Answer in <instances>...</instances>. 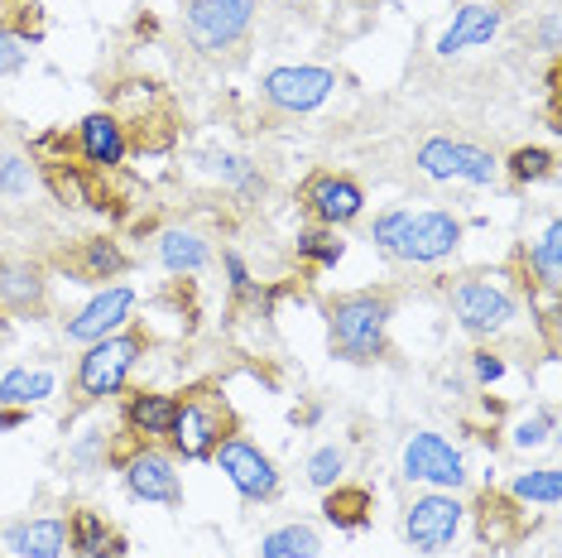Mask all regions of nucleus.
I'll return each instance as SVG.
<instances>
[{"mask_svg":"<svg viewBox=\"0 0 562 558\" xmlns=\"http://www.w3.org/2000/svg\"><path fill=\"white\" fill-rule=\"evenodd\" d=\"M236 434V414H232V400L216 395V390H188L178 395V414H173V428H169V453L183 462H207L216 453V443Z\"/></svg>","mask_w":562,"mask_h":558,"instance_id":"7ed1b4c3","label":"nucleus"},{"mask_svg":"<svg viewBox=\"0 0 562 558\" xmlns=\"http://www.w3.org/2000/svg\"><path fill=\"white\" fill-rule=\"evenodd\" d=\"M447 309H452V319H457L462 333H471V337H501L505 327L515 323L519 299H515V289H509L501 275H471V279H462V284H452Z\"/></svg>","mask_w":562,"mask_h":558,"instance_id":"39448f33","label":"nucleus"},{"mask_svg":"<svg viewBox=\"0 0 562 558\" xmlns=\"http://www.w3.org/2000/svg\"><path fill=\"white\" fill-rule=\"evenodd\" d=\"M135 303H139V294L131 284H101L72 319H63V333H68V342H82V347L87 342H101L135 319Z\"/></svg>","mask_w":562,"mask_h":558,"instance_id":"ddd939ff","label":"nucleus"},{"mask_svg":"<svg viewBox=\"0 0 562 558\" xmlns=\"http://www.w3.org/2000/svg\"><path fill=\"white\" fill-rule=\"evenodd\" d=\"M30 424V410H0V428H20Z\"/></svg>","mask_w":562,"mask_h":558,"instance_id":"4c0bfd02","label":"nucleus"},{"mask_svg":"<svg viewBox=\"0 0 562 558\" xmlns=\"http://www.w3.org/2000/svg\"><path fill=\"white\" fill-rule=\"evenodd\" d=\"M72 149H78L92 174H116L125 155H131V131H125V121L116 111H92L72 131Z\"/></svg>","mask_w":562,"mask_h":558,"instance_id":"2eb2a0df","label":"nucleus"},{"mask_svg":"<svg viewBox=\"0 0 562 558\" xmlns=\"http://www.w3.org/2000/svg\"><path fill=\"white\" fill-rule=\"evenodd\" d=\"M394 319V299L380 289H356L327 303V342L337 357H347L356 366L385 357V333Z\"/></svg>","mask_w":562,"mask_h":558,"instance_id":"f03ea898","label":"nucleus"},{"mask_svg":"<svg viewBox=\"0 0 562 558\" xmlns=\"http://www.w3.org/2000/svg\"><path fill=\"white\" fill-rule=\"evenodd\" d=\"M58 390L54 371H30V366H15V371L0 376V410H30V404H44Z\"/></svg>","mask_w":562,"mask_h":558,"instance_id":"b1692460","label":"nucleus"},{"mask_svg":"<svg viewBox=\"0 0 562 558\" xmlns=\"http://www.w3.org/2000/svg\"><path fill=\"white\" fill-rule=\"evenodd\" d=\"M539 44H543V54H558V10H548L543 24H539Z\"/></svg>","mask_w":562,"mask_h":558,"instance_id":"e433bc0d","label":"nucleus"},{"mask_svg":"<svg viewBox=\"0 0 562 558\" xmlns=\"http://www.w3.org/2000/svg\"><path fill=\"white\" fill-rule=\"evenodd\" d=\"M145 357V337L131 333V327H121V333L101 337V342H87L82 357H78V371H72V390H78V400H111L125 390V380Z\"/></svg>","mask_w":562,"mask_h":558,"instance_id":"20e7f679","label":"nucleus"},{"mask_svg":"<svg viewBox=\"0 0 562 558\" xmlns=\"http://www.w3.org/2000/svg\"><path fill=\"white\" fill-rule=\"evenodd\" d=\"M34 188H40V159L20 155V149L0 155V193L5 198H30Z\"/></svg>","mask_w":562,"mask_h":558,"instance_id":"c756f323","label":"nucleus"},{"mask_svg":"<svg viewBox=\"0 0 562 558\" xmlns=\"http://www.w3.org/2000/svg\"><path fill=\"white\" fill-rule=\"evenodd\" d=\"M303 477H308L313 491H331L341 477H347V448H337V443H323V448H313L308 462H303Z\"/></svg>","mask_w":562,"mask_h":558,"instance_id":"7c9ffc66","label":"nucleus"},{"mask_svg":"<svg viewBox=\"0 0 562 558\" xmlns=\"http://www.w3.org/2000/svg\"><path fill=\"white\" fill-rule=\"evenodd\" d=\"M380 256L404 265H438L462 246V222L447 208H385L370 226Z\"/></svg>","mask_w":562,"mask_h":558,"instance_id":"f257e3e1","label":"nucleus"},{"mask_svg":"<svg viewBox=\"0 0 562 558\" xmlns=\"http://www.w3.org/2000/svg\"><path fill=\"white\" fill-rule=\"evenodd\" d=\"M370 511H375V496H370L366 487H347V481H337L331 491H323V520L337 529H347V535H356V529L370 525Z\"/></svg>","mask_w":562,"mask_h":558,"instance_id":"412c9836","label":"nucleus"},{"mask_svg":"<svg viewBox=\"0 0 562 558\" xmlns=\"http://www.w3.org/2000/svg\"><path fill=\"white\" fill-rule=\"evenodd\" d=\"M5 549L15 558H63L68 554V520H58V515L10 520L5 525Z\"/></svg>","mask_w":562,"mask_h":558,"instance_id":"f3484780","label":"nucleus"},{"mask_svg":"<svg viewBox=\"0 0 562 558\" xmlns=\"http://www.w3.org/2000/svg\"><path fill=\"white\" fill-rule=\"evenodd\" d=\"M125 265H131V256H125L121 241H111V236H87L78 250L82 279H116V275H125Z\"/></svg>","mask_w":562,"mask_h":558,"instance_id":"cd10ccee","label":"nucleus"},{"mask_svg":"<svg viewBox=\"0 0 562 558\" xmlns=\"http://www.w3.org/2000/svg\"><path fill=\"white\" fill-rule=\"evenodd\" d=\"M414 169L432 183H471V188H491L501 179V159L491 149L452 135H428L414 155Z\"/></svg>","mask_w":562,"mask_h":558,"instance_id":"0eeeda50","label":"nucleus"},{"mask_svg":"<svg viewBox=\"0 0 562 558\" xmlns=\"http://www.w3.org/2000/svg\"><path fill=\"white\" fill-rule=\"evenodd\" d=\"M529 275L539 279L543 294H558V284H562V226L558 222H548L543 236L529 246Z\"/></svg>","mask_w":562,"mask_h":558,"instance_id":"bb28decb","label":"nucleus"},{"mask_svg":"<svg viewBox=\"0 0 562 558\" xmlns=\"http://www.w3.org/2000/svg\"><path fill=\"white\" fill-rule=\"evenodd\" d=\"M289 5H299V0H289Z\"/></svg>","mask_w":562,"mask_h":558,"instance_id":"58836bf2","label":"nucleus"},{"mask_svg":"<svg viewBox=\"0 0 562 558\" xmlns=\"http://www.w3.org/2000/svg\"><path fill=\"white\" fill-rule=\"evenodd\" d=\"M40 183L63 202V208H101L97 193H92V179H87L78 164H68V159H44L40 164Z\"/></svg>","mask_w":562,"mask_h":558,"instance_id":"5701e85b","label":"nucleus"},{"mask_svg":"<svg viewBox=\"0 0 562 558\" xmlns=\"http://www.w3.org/2000/svg\"><path fill=\"white\" fill-rule=\"evenodd\" d=\"M173 414H178V395H169V390H139V395L125 400V428H131V438H139V443L169 438Z\"/></svg>","mask_w":562,"mask_h":558,"instance_id":"6ab92c4d","label":"nucleus"},{"mask_svg":"<svg viewBox=\"0 0 562 558\" xmlns=\"http://www.w3.org/2000/svg\"><path fill=\"white\" fill-rule=\"evenodd\" d=\"M558 496H562L558 467H533V472L509 481V501H519V505H543V511H553Z\"/></svg>","mask_w":562,"mask_h":558,"instance_id":"c85d7f7f","label":"nucleus"},{"mask_svg":"<svg viewBox=\"0 0 562 558\" xmlns=\"http://www.w3.org/2000/svg\"><path fill=\"white\" fill-rule=\"evenodd\" d=\"M299 202L308 208V217L317 226H331V232H341V226H351L356 217L366 212V188L347 179V174H313L308 183L299 188Z\"/></svg>","mask_w":562,"mask_h":558,"instance_id":"4468645a","label":"nucleus"},{"mask_svg":"<svg viewBox=\"0 0 562 558\" xmlns=\"http://www.w3.org/2000/svg\"><path fill=\"white\" fill-rule=\"evenodd\" d=\"M121 477H125V491L145 505H183V477H178V458L164 453L159 443H131L121 453Z\"/></svg>","mask_w":562,"mask_h":558,"instance_id":"1a4fd4ad","label":"nucleus"},{"mask_svg":"<svg viewBox=\"0 0 562 558\" xmlns=\"http://www.w3.org/2000/svg\"><path fill=\"white\" fill-rule=\"evenodd\" d=\"M68 549H78L82 558H116L121 554V535L111 529L106 515L72 511V520H68Z\"/></svg>","mask_w":562,"mask_h":558,"instance_id":"4be33fe9","label":"nucleus"},{"mask_svg":"<svg viewBox=\"0 0 562 558\" xmlns=\"http://www.w3.org/2000/svg\"><path fill=\"white\" fill-rule=\"evenodd\" d=\"M212 462L222 467V477L236 487L240 501L265 505V501L279 496V467H274V458L260 448V443H250L246 434H232V438L216 443Z\"/></svg>","mask_w":562,"mask_h":558,"instance_id":"9d476101","label":"nucleus"},{"mask_svg":"<svg viewBox=\"0 0 562 558\" xmlns=\"http://www.w3.org/2000/svg\"><path fill=\"white\" fill-rule=\"evenodd\" d=\"M558 434V418L553 410H533V414H524L515 428H509V443H515L519 453H529V448H543V443H553Z\"/></svg>","mask_w":562,"mask_h":558,"instance_id":"473e14b6","label":"nucleus"},{"mask_svg":"<svg viewBox=\"0 0 562 558\" xmlns=\"http://www.w3.org/2000/svg\"><path fill=\"white\" fill-rule=\"evenodd\" d=\"M505 30V10L495 0H462L447 20V30L438 34L432 54L438 58H457V54H471V48H485L495 34Z\"/></svg>","mask_w":562,"mask_h":558,"instance_id":"dca6fc26","label":"nucleus"},{"mask_svg":"<svg viewBox=\"0 0 562 558\" xmlns=\"http://www.w3.org/2000/svg\"><path fill=\"white\" fill-rule=\"evenodd\" d=\"M260 0H183V34L198 54H232L250 34Z\"/></svg>","mask_w":562,"mask_h":558,"instance_id":"423d86ee","label":"nucleus"},{"mask_svg":"<svg viewBox=\"0 0 562 558\" xmlns=\"http://www.w3.org/2000/svg\"><path fill=\"white\" fill-rule=\"evenodd\" d=\"M462 520H467V505L457 501V491H424L404 511V539L418 554H442L462 535Z\"/></svg>","mask_w":562,"mask_h":558,"instance_id":"9b49d317","label":"nucleus"},{"mask_svg":"<svg viewBox=\"0 0 562 558\" xmlns=\"http://www.w3.org/2000/svg\"><path fill=\"white\" fill-rule=\"evenodd\" d=\"M44 299H48V279H44L40 265L20 260V256L0 260V309H10L24 319V313H40Z\"/></svg>","mask_w":562,"mask_h":558,"instance_id":"a211bd4d","label":"nucleus"},{"mask_svg":"<svg viewBox=\"0 0 562 558\" xmlns=\"http://www.w3.org/2000/svg\"><path fill=\"white\" fill-rule=\"evenodd\" d=\"M159 265L169 275H202L212 265V246L193 226H164L159 232Z\"/></svg>","mask_w":562,"mask_h":558,"instance_id":"aec40b11","label":"nucleus"},{"mask_svg":"<svg viewBox=\"0 0 562 558\" xmlns=\"http://www.w3.org/2000/svg\"><path fill=\"white\" fill-rule=\"evenodd\" d=\"M317 554H323V535L313 525H303V520H289V525H279L260 539V558H317Z\"/></svg>","mask_w":562,"mask_h":558,"instance_id":"393cba45","label":"nucleus"},{"mask_svg":"<svg viewBox=\"0 0 562 558\" xmlns=\"http://www.w3.org/2000/svg\"><path fill=\"white\" fill-rule=\"evenodd\" d=\"M293 250H299L303 265H313V270H337L341 256H347V241H341L331 226H303L299 236H293Z\"/></svg>","mask_w":562,"mask_h":558,"instance_id":"a878e982","label":"nucleus"},{"mask_svg":"<svg viewBox=\"0 0 562 558\" xmlns=\"http://www.w3.org/2000/svg\"><path fill=\"white\" fill-rule=\"evenodd\" d=\"M471 371H476L481 386H495V380L505 376V361L495 357V351H476V357H471Z\"/></svg>","mask_w":562,"mask_h":558,"instance_id":"c9c22d12","label":"nucleus"},{"mask_svg":"<svg viewBox=\"0 0 562 558\" xmlns=\"http://www.w3.org/2000/svg\"><path fill=\"white\" fill-rule=\"evenodd\" d=\"M337 72L317 68V63H284V68H270L260 78V97L270 101L284 116H308V111L327 107L337 97Z\"/></svg>","mask_w":562,"mask_h":558,"instance_id":"6e6552de","label":"nucleus"},{"mask_svg":"<svg viewBox=\"0 0 562 558\" xmlns=\"http://www.w3.org/2000/svg\"><path fill=\"white\" fill-rule=\"evenodd\" d=\"M24 58H30V44L20 40V30L0 24V78H15V72L24 68Z\"/></svg>","mask_w":562,"mask_h":558,"instance_id":"72a5a7b5","label":"nucleus"},{"mask_svg":"<svg viewBox=\"0 0 562 558\" xmlns=\"http://www.w3.org/2000/svg\"><path fill=\"white\" fill-rule=\"evenodd\" d=\"M505 169H509V179L515 183H539L553 174V155H548L543 145H519L515 155L505 159Z\"/></svg>","mask_w":562,"mask_h":558,"instance_id":"2f4dec72","label":"nucleus"},{"mask_svg":"<svg viewBox=\"0 0 562 558\" xmlns=\"http://www.w3.org/2000/svg\"><path fill=\"white\" fill-rule=\"evenodd\" d=\"M222 265H226V275H232V294H240V299H246L250 289H255V279H250V270H246V260H240L236 250H226V256H222Z\"/></svg>","mask_w":562,"mask_h":558,"instance_id":"f704fd0d","label":"nucleus"},{"mask_svg":"<svg viewBox=\"0 0 562 558\" xmlns=\"http://www.w3.org/2000/svg\"><path fill=\"white\" fill-rule=\"evenodd\" d=\"M400 467L408 481H418V487L428 491H462L467 487V458L462 448H452L442 434H432V428H418V434H408L404 453H400Z\"/></svg>","mask_w":562,"mask_h":558,"instance_id":"f8f14e48","label":"nucleus"}]
</instances>
